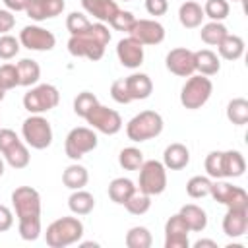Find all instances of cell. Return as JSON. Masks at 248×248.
I'll list each match as a JSON object with an SVG mask.
<instances>
[{"instance_id": "cell-1", "label": "cell", "mask_w": 248, "mask_h": 248, "mask_svg": "<svg viewBox=\"0 0 248 248\" xmlns=\"http://www.w3.org/2000/svg\"><path fill=\"white\" fill-rule=\"evenodd\" d=\"M12 205L17 217V231L23 240L41 236V194L31 186H17L12 192Z\"/></svg>"}, {"instance_id": "cell-2", "label": "cell", "mask_w": 248, "mask_h": 248, "mask_svg": "<svg viewBox=\"0 0 248 248\" xmlns=\"http://www.w3.org/2000/svg\"><path fill=\"white\" fill-rule=\"evenodd\" d=\"M110 41V31L105 23H89V27L78 35H70L68 39V52L78 58L87 60H101L105 54V48Z\"/></svg>"}, {"instance_id": "cell-3", "label": "cell", "mask_w": 248, "mask_h": 248, "mask_svg": "<svg viewBox=\"0 0 248 248\" xmlns=\"http://www.w3.org/2000/svg\"><path fill=\"white\" fill-rule=\"evenodd\" d=\"M83 236V223L78 217H60L46 227L45 240L50 248H66L79 242Z\"/></svg>"}, {"instance_id": "cell-4", "label": "cell", "mask_w": 248, "mask_h": 248, "mask_svg": "<svg viewBox=\"0 0 248 248\" xmlns=\"http://www.w3.org/2000/svg\"><path fill=\"white\" fill-rule=\"evenodd\" d=\"M163 126H165L163 116L157 110H141L126 124V136L128 140L141 143L157 138L163 132Z\"/></svg>"}, {"instance_id": "cell-5", "label": "cell", "mask_w": 248, "mask_h": 248, "mask_svg": "<svg viewBox=\"0 0 248 248\" xmlns=\"http://www.w3.org/2000/svg\"><path fill=\"white\" fill-rule=\"evenodd\" d=\"M213 93V83L207 76H202V74H192L186 83L182 85V91H180V103L184 108L188 110H196V108H202L209 97Z\"/></svg>"}, {"instance_id": "cell-6", "label": "cell", "mask_w": 248, "mask_h": 248, "mask_svg": "<svg viewBox=\"0 0 248 248\" xmlns=\"http://www.w3.org/2000/svg\"><path fill=\"white\" fill-rule=\"evenodd\" d=\"M0 153L12 169H25L31 161L27 143H23L10 128H0Z\"/></svg>"}, {"instance_id": "cell-7", "label": "cell", "mask_w": 248, "mask_h": 248, "mask_svg": "<svg viewBox=\"0 0 248 248\" xmlns=\"http://www.w3.org/2000/svg\"><path fill=\"white\" fill-rule=\"evenodd\" d=\"M60 103V93L50 83H39L23 95V108L29 114H43Z\"/></svg>"}, {"instance_id": "cell-8", "label": "cell", "mask_w": 248, "mask_h": 248, "mask_svg": "<svg viewBox=\"0 0 248 248\" xmlns=\"http://www.w3.org/2000/svg\"><path fill=\"white\" fill-rule=\"evenodd\" d=\"M140 170V178H138V190H141L143 194L149 196H159L165 192L167 188V169L161 161L149 159L143 161Z\"/></svg>"}, {"instance_id": "cell-9", "label": "cell", "mask_w": 248, "mask_h": 248, "mask_svg": "<svg viewBox=\"0 0 248 248\" xmlns=\"http://www.w3.org/2000/svg\"><path fill=\"white\" fill-rule=\"evenodd\" d=\"M23 141L33 149H46L52 143V128L50 122L41 114H31L21 124Z\"/></svg>"}, {"instance_id": "cell-10", "label": "cell", "mask_w": 248, "mask_h": 248, "mask_svg": "<svg viewBox=\"0 0 248 248\" xmlns=\"http://www.w3.org/2000/svg\"><path fill=\"white\" fill-rule=\"evenodd\" d=\"M97 143H99V138L93 128L78 126L68 132L66 141H64V151L72 161H79L83 155L93 151L97 147Z\"/></svg>"}, {"instance_id": "cell-11", "label": "cell", "mask_w": 248, "mask_h": 248, "mask_svg": "<svg viewBox=\"0 0 248 248\" xmlns=\"http://www.w3.org/2000/svg\"><path fill=\"white\" fill-rule=\"evenodd\" d=\"M85 120L93 130L107 134V136H114L122 130V116L114 108H108L101 103L91 108V112L85 116Z\"/></svg>"}, {"instance_id": "cell-12", "label": "cell", "mask_w": 248, "mask_h": 248, "mask_svg": "<svg viewBox=\"0 0 248 248\" xmlns=\"http://www.w3.org/2000/svg\"><path fill=\"white\" fill-rule=\"evenodd\" d=\"M209 196L217 203H223L227 207H246L248 209V194H246V190L240 188V186H232L231 182H225L221 178L211 182Z\"/></svg>"}, {"instance_id": "cell-13", "label": "cell", "mask_w": 248, "mask_h": 248, "mask_svg": "<svg viewBox=\"0 0 248 248\" xmlns=\"http://www.w3.org/2000/svg\"><path fill=\"white\" fill-rule=\"evenodd\" d=\"M19 43L27 50H37V52H46L52 50L56 45V37L52 31L41 27V25H25L19 31Z\"/></svg>"}, {"instance_id": "cell-14", "label": "cell", "mask_w": 248, "mask_h": 248, "mask_svg": "<svg viewBox=\"0 0 248 248\" xmlns=\"http://www.w3.org/2000/svg\"><path fill=\"white\" fill-rule=\"evenodd\" d=\"M165 66L170 74L178 76V78H190L196 72V64H194V52L190 48L178 46L169 50L167 58H165Z\"/></svg>"}, {"instance_id": "cell-15", "label": "cell", "mask_w": 248, "mask_h": 248, "mask_svg": "<svg viewBox=\"0 0 248 248\" xmlns=\"http://www.w3.org/2000/svg\"><path fill=\"white\" fill-rule=\"evenodd\" d=\"M128 35L141 45H159L165 41V27L155 19H136Z\"/></svg>"}, {"instance_id": "cell-16", "label": "cell", "mask_w": 248, "mask_h": 248, "mask_svg": "<svg viewBox=\"0 0 248 248\" xmlns=\"http://www.w3.org/2000/svg\"><path fill=\"white\" fill-rule=\"evenodd\" d=\"M188 232L190 229L180 213L169 217L165 223V248H188Z\"/></svg>"}, {"instance_id": "cell-17", "label": "cell", "mask_w": 248, "mask_h": 248, "mask_svg": "<svg viewBox=\"0 0 248 248\" xmlns=\"http://www.w3.org/2000/svg\"><path fill=\"white\" fill-rule=\"evenodd\" d=\"M116 56L120 60V64L124 68L136 70L143 64V45L140 41H136L134 37H124L118 41L116 45Z\"/></svg>"}, {"instance_id": "cell-18", "label": "cell", "mask_w": 248, "mask_h": 248, "mask_svg": "<svg viewBox=\"0 0 248 248\" xmlns=\"http://www.w3.org/2000/svg\"><path fill=\"white\" fill-rule=\"evenodd\" d=\"M64 8H66L64 0H29L25 14L33 21H45V19H52L60 16Z\"/></svg>"}, {"instance_id": "cell-19", "label": "cell", "mask_w": 248, "mask_h": 248, "mask_svg": "<svg viewBox=\"0 0 248 248\" xmlns=\"http://www.w3.org/2000/svg\"><path fill=\"white\" fill-rule=\"evenodd\" d=\"M248 231V209L246 207H227L223 217V232L229 238H238Z\"/></svg>"}, {"instance_id": "cell-20", "label": "cell", "mask_w": 248, "mask_h": 248, "mask_svg": "<svg viewBox=\"0 0 248 248\" xmlns=\"http://www.w3.org/2000/svg\"><path fill=\"white\" fill-rule=\"evenodd\" d=\"M81 6L89 16H93L101 23H110L120 10L116 0H81Z\"/></svg>"}, {"instance_id": "cell-21", "label": "cell", "mask_w": 248, "mask_h": 248, "mask_svg": "<svg viewBox=\"0 0 248 248\" xmlns=\"http://www.w3.org/2000/svg\"><path fill=\"white\" fill-rule=\"evenodd\" d=\"M124 83H126V89H128V95L132 101H143L153 93V81L147 74L136 72V74L124 78Z\"/></svg>"}, {"instance_id": "cell-22", "label": "cell", "mask_w": 248, "mask_h": 248, "mask_svg": "<svg viewBox=\"0 0 248 248\" xmlns=\"http://www.w3.org/2000/svg\"><path fill=\"white\" fill-rule=\"evenodd\" d=\"M188 163H190V151H188V147L184 143L174 141V143L165 147V151H163V165H165V169L180 170Z\"/></svg>"}, {"instance_id": "cell-23", "label": "cell", "mask_w": 248, "mask_h": 248, "mask_svg": "<svg viewBox=\"0 0 248 248\" xmlns=\"http://www.w3.org/2000/svg\"><path fill=\"white\" fill-rule=\"evenodd\" d=\"M194 64H196V72L202 76H215L221 70V60L219 56L209 50V48H202L194 52Z\"/></svg>"}, {"instance_id": "cell-24", "label": "cell", "mask_w": 248, "mask_h": 248, "mask_svg": "<svg viewBox=\"0 0 248 248\" xmlns=\"http://www.w3.org/2000/svg\"><path fill=\"white\" fill-rule=\"evenodd\" d=\"M203 17H205L203 8H202V4H198L196 0L184 2V4L180 6V10H178V19H180L182 27H186V29H196V27H200L202 21H203Z\"/></svg>"}, {"instance_id": "cell-25", "label": "cell", "mask_w": 248, "mask_h": 248, "mask_svg": "<svg viewBox=\"0 0 248 248\" xmlns=\"http://www.w3.org/2000/svg\"><path fill=\"white\" fill-rule=\"evenodd\" d=\"M246 170L244 155L236 149L223 151V178H238Z\"/></svg>"}, {"instance_id": "cell-26", "label": "cell", "mask_w": 248, "mask_h": 248, "mask_svg": "<svg viewBox=\"0 0 248 248\" xmlns=\"http://www.w3.org/2000/svg\"><path fill=\"white\" fill-rule=\"evenodd\" d=\"M178 213L182 215V219L186 221V225H188V229L192 232H202L207 227V213L200 205H196V203L182 205Z\"/></svg>"}, {"instance_id": "cell-27", "label": "cell", "mask_w": 248, "mask_h": 248, "mask_svg": "<svg viewBox=\"0 0 248 248\" xmlns=\"http://www.w3.org/2000/svg\"><path fill=\"white\" fill-rule=\"evenodd\" d=\"M68 207L74 215H87L95 207V198H93V194H89L83 188L81 190H72V194L68 198Z\"/></svg>"}, {"instance_id": "cell-28", "label": "cell", "mask_w": 248, "mask_h": 248, "mask_svg": "<svg viewBox=\"0 0 248 248\" xmlns=\"http://www.w3.org/2000/svg\"><path fill=\"white\" fill-rule=\"evenodd\" d=\"M62 182H64V186L70 188V190H81V188L89 182V172H87V169H85L83 165L74 163V165H70V167L64 169V172H62Z\"/></svg>"}, {"instance_id": "cell-29", "label": "cell", "mask_w": 248, "mask_h": 248, "mask_svg": "<svg viewBox=\"0 0 248 248\" xmlns=\"http://www.w3.org/2000/svg\"><path fill=\"white\" fill-rule=\"evenodd\" d=\"M219 56L225 60H238L244 54V39L238 35H227L219 45H217Z\"/></svg>"}, {"instance_id": "cell-30", "label": "cell", "mask_w": 248, "mask_h": 248, "mask_svg": "<svg viewBox=\"0 0 248 248\" xmlns=\"http://www.w3.org/2000/svg\"><path fill=\"white\" fill-rule=\"evenodd\" d=\"M136 188H138V186H136L130 178L118 176V178L110 180V184H108V198H110L114 203L124 205V202L132 196V192H134Z\"/></svg>"}, {"instance_id": "cell-31", "label": "cell", "mask_w": 248, "mask_h": 248, "mask_svg": "<svg viewBox=\"0 0 248 248\" xmlns=\"http://www.w3.org/2000/svg\"><path fill=\"white\" fill-rule=\"evenodd\" d=\"M17 74H19V85L31 87L39 81L41 78V66L33 58H21L17 64Z\"/></svg>"}, {"instance_id": "cell-32", "label": "cell", "mask_w": 248, "mask_h": 248, "mask_svg": "<svg viewBox=\"0 0 248 248\" xmlns=\"http://www.w3.org/2000/svg\"><path fill=\"white\" fill-rule=\"evenodd\" d=\"M227 35H229V29L223 25V21H209L202 25V31H200L202 41L209 46H217Z\"/></svg>"}, {"instance_id": "cell-33", "label": "cell", "mask_w": 248, "mask_h": 248, "mask_svg": "<svg viewBox=\"0 0 248 248\" xmlns=\"http://www.w3.org/2000/svg\"><path fill=\"white\" fill-rule=\"evenodd\" d=\"M227 118L234 126H244L248 122V101L244 97H234L227 105Z\"/></svg>"}, {"instance_id": "cell-34", "label": "cell", "mask_w": 248, "mask_h": 248, "mask_svg": "<svg viewBox=\"0 0 248 248\" xmlns=\"http://www.w3.org/2000/svg\"><path fill=\"white\" fill-rule=\"evenodd\" d=\"M126 246L128 248H149L153 244V236L149 232L147 227H132L128 232H126V238H124Z\"/></svg>"}, {"instance_id": "cell-35", "label": "cell", "mask_w": 248, "mask_h": 248, "mask_svg": "<svg viewBox=\"0 0 248 248\" xmlns=\"http://www.w3.org/2000/svg\"><path fill=\"white\" fill-rule=\"evenodd\" d=\"M124 207L128 209V213H132V215H143V213H147L149 211V207H151V196L149 194H143L141 190H134L132 192V196L124 202Z\"/></svg>"}, {"instance_id": "cell-36", "label": "cell", "mask_w": 248, "mask_h": 248, "mask_svg": "<svg viewBox=\"0 0 248 248\" xmlns=\"http://www.w3.org/2000/svg\"><path fill=\"white\" fill-rule=\"evenodd\" d=\"M209 190H211V178L209 176H192L188 182H186V194L194 200H200V198H205L209 196Z\"/></svg>"}, {"instance_id": "cell-37", "label": "cell", "mask_w": 248, "mask_h": 248, "mask_svg": "<svg viewBox=\"0 0 248 248\" xmlns=\"http://www.w3.org/2000/svg\"><path fill=\"white\" fill-rule=\"evenodd\" d=\"M118 163L124 170H138L143 163V153L138 147H124L118 153Z\"/></svg>"}, {"instance_id": "cell-38", "label": "cell", "mask_w": 248, "mask_h": 248, "mask_svg": "<svg viewBox=\"0 0 248 248\" xmlns=\"http://www.w3.org/2000/svg\"><path fill=\"white\" fill-rule=\"evenodd\" d=\"M202 8H203L205 17H209L211 21H223V19H227V16L231 12V6L227 0H205V4Z\"/></svg>"}, {"instance_id": "cell-39", "label": "cell", "mask_w": 248, "mask_h": 248, "mask_svg": "<svg viewBox=\"0 0 248 248\" xmlns=\"http://www.w3.org/2000/svg\"><path fill=\"white\" fill-rule=\"evenodd\" d=\"M95 105H99V99L95 97V93H91V91H81V93H78V97L74 99V112H76L78 116L85 118V116L91 112V108H93Z\"/></svg>"}, {"instance_id": "cell-40", "label": "cell", "mask_w": 248, "mask_h": 248, "mask_svg": "<svg viewBox=\"0 0 248 248\" xmlns=\"http://www.w3.org/2000/svg\"><path fill=\"white\" fill-rule=\"evenodd\" d=\"M205 172L209 178H223V151H211L205 157Z\"/></svg>"}, {"instance_id": "cell-41", "label": "cell", "mask_w": 248, "mask_h": 248, "mask_svg": "<svg viewBox=\"0 0 248 248\" xmlns=\"http://www.w3.org/2000/svg\"><path fill=\"white\" fill-rule=\"evenodd\" d=\"M21 48L19 39H16L14 35H0V58L2 60H12L14 56H17Z\"/></svg>"}, {"instance_id": "cell-42", "label": "cell", "mask_w": 248, "mask_h": 248, "mask_svg": "<svg viewBox=\"0 0 248 248\" xmlns=\"http://www.w3.org/2000/svg\"><path fill=\"white\" fill-rule=\"evenodd\" d=\"M0 85L6 91H10V89L19 85V74H17V66L16 64H2L0 66Z\"/></svg>"}, {"instance_id": "cell-43", "label": "cell", "mask_w": 248, "mask_h": 248, "mask_svg": "<svg viewBox=\"0 0 248 248\" xmlns=\"http://www.w3.org/2000/svg\"><path fill=\"white\" fill-rule=\"evenodd\" d=\"M89 19H87V16L85 14H81V12H72L68 17H66V29L70 31V35H78V33H81V31H85L87 27H89Z\"/></svg>"}, {"instance_id": "cell-44", "label": "cell", "mask_w": 248, "mask_h": 248, "mask_svg": "<svg viewBox=\"0 0 248 248\" xmlns=\"http://www.w3.org/2000/svg\"><path fill=\"white\" fill-rule=\"evenodd\" d=\"M134 23H136V17H134L132 12L118 10V14H116V16L112 17V21H110V27H114L116 31H126V33H128Z\"/></svg>"}, {"instance_id": "cell-45", "label": "cell", "mask_w": 248, "mask_h": 248, "mask_svg": "<svg viewBox=\"0 0 248 248\" xmlns=\"http://www.w3.org/2000/svg\"><path fill=\"white\" fill-rule=\"evenodd\" d=\"M110 97H112L116 103H120V105L132 103V99H130V95H128V89H126V83H124V78L114 79V81L110 83Z\"/></svg>"}, {"instance_id": "cell-46", "label": "cell", "mask_w": 248, "mask_h": 248, "mask_svg": "<svg viewBox=\"0 0 248 248\" xmlns=\"http://www.w3.org/2000/svg\"><path fill=\"white\" fill-rule=\"evenodd\" d=\"M145 10L149 16H165L169 10V2L167 0H145Z\"/></svg>"}, {"instance_id": "cell-47", "label": "cell", "mask_w": 248, "mask_h": 248, "mask_svg": "<svg viewBox=\"0 0 248 248\" xmlns=\"http://www.w3.org/2000/svg\"><path fill=\"white\" fill-rule=\"evenodd\" d=\"M16 25V16L14 12H10L8 8H2L0 10V33L6 35L8 31H12Z\"/></svg>"}, {"instance_id": "cell-48", "label": "cell", "mask_w": 248, "mask_h": 248, "mask_svg": "<svg viewBox=\"0 0 248 248\" xmlns=\"http://www.w3.org/2000/svg\"><path fill=\"white\" fill-rule=\"evenodd\" d=\"M14 227V213L8 205L0 203V232H6Z\"/></svg>"}, {"instance_id": "cell-49", "label": "cell", "mask_w": 248, "mask_h": 248, "mask_svg": "<svg viewBox=\"0 0 248 248\" xmlns=\"http://www.w3.org/2000/svg\"><path fill=\"white\" fill-rule=\"evenodd\" d=\"M2 2L10 12H25L29 4V0H2Z\"/></svg>"}, {"instance_id": "cell-50", "label": "cell", "mask_w": 248, "mask_h": 248, "mask_svg": "<svg viewBox=\"0 0 248 248\" xmlns=\"http://www.w3.org/2000/svg\"><path fill=\"white\" fill-rule=\"evenodd\" d=\"M194 248H217V242L209 238H200L194 242Z\"/></svg>"}, {"instance_id": "cell-51", "label": "cell", "mask_w": 248, "mask_h": 248, "mask_svg": "<svg viewBox=\"0 0 248 248\" xmlns=\"http://www.w3.org/2000/svg\"><path fill=\"white\" fill-rule=\"evenodd\" d=\"M81 246H83V248H87V246H93V248H97L99 244H97V242H81Z\"/></svg>"}, {"instance_id": "cell-52", "label": "cell", "mask_w": 248, "mask_h": 248, "mask_svg": "<svg viewBox=\"0 0 248 248\" xmlns=\"http://www.w3.org/2000/svg\"><path fill=\"white\" fill-rule=\"evenodd\" d=\"M4 97H6V89L0 85V101H4Z\"/></svg>"}, {"instance_id": "cell-53", "label": "cell", "mask_w": 248, "mask_h": 248, "mask_svg": "<svg viewBox=\"0 0 248 248\" xmlns=\"http://www.w3.org/2000/svg\"><path fill=\"white\" fill-rule=\"evenodd\" d=\"M2 174H4V159L0 157V176H2Z\"/></svg>"}, {"instance_id": "cell-54", "label": "cell", "mask_w": 248, "mask_h": 248, "mask_svg": "<svg viewBox=\"0 0 248 248\" xmlns=\"http://www.w3.org/2000/svg\"><path fill=\"white\" fill-rule=\"evenodd\" d=\"M232 2H242V0H232Z\"/></svg>"}, {"instance_id": "cell-55", "label": "cell", "mask_w": 248, "mask_h": 248, "mask_svg": "<svg viewBox=\"0 0 248 248\" xmlns=\"http://www.w3.org/2000/svg\"><path fill=\"white\" fill-rule=\"evenodd\" d=\"M124 2H126V0H124Z\"/></svg>"}]
</instances>
